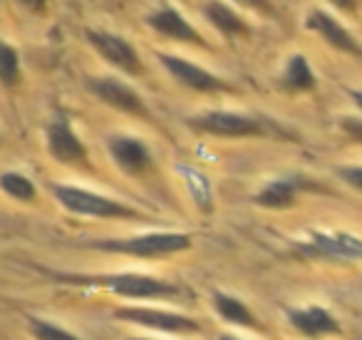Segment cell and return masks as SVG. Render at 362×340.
Wrapping results in <instances>:
<instances>
[{
	"label": "cell",
	"mask_w": 362,
	"mask_h": 340,
	"mask_svg": "<svg viewBox=\"0 0 362 340\" xmlns=\"http://www.w3.org/2000/svg\"><path fill=\"white\" fill-rule=\"evenodd\" d=\"M291 325L305 338H330L342 335V325L335 315L322 305H305V308H288L286 310Z\"/></svg>",
	"instance_id": "obj_12"
},
{
	"label": "cell",
	"mask_w": 362,
	"mask_h": 340,
	"mask_svg": "<svg viewBox=\"0 0 362 340\" xmlns=\"http://www.w3.org/2000/svg\"><path fill=\"white\" fill-rule=\"evenodd\" d=\"M337 174H340L345 181H350V186L355 191L362 189V169H360V166H342V169L337 171Z\"/></svg>",
	"instance_id": "obj_23"
},
{
	"label": "cell",
	"mask_w": 362,
	"mask_h": 340,
	"mask_svg": "<svg viewBox=\"0 0 362 340\" xmlns=\"http://www.w3.org/2000/svg\"><path fill=\"white\" fill-rule=\"evenodd\" d=\"M305 28L315 33V35H320L322 40L335 47V50L347 52V55H352V57H360V42H357L355 35H352L340 21H335L330 13L310 11V16H308V21H305Z\"/></svg>",
	"instance_id": "obj_14"
},
{
	"label": "cell",
	"mask_w": 362,
	"mask_h": 340,
	"mask_svg": "<svg viewBox=\"0 0 362 340\" xmlns=\"http://www.w3.org/2000/svg\"><path fill=\"white\" fill-rule=\"evenodd\" d=\"M90 90L97 100L110 105L112 110L124 112V115L132 117H149V107L144 105L139 92L127 85V82L115 80V77H95V80H90Z\"/></svg>",
	"instance_id": "obj_10"
},
{
	"label": "cell",
	"mask_w": 362,
	"mask_h": 340,
	"mask_svg": "<svg viewBox=\"0 0 362 340\" xmlns=\"http://www.w3.org/2000/svg\"><path fill=\"white\" fill-rule=\"evenodd\" d=\"M85 38L97 50V55H102L110 65H115L117 70H122L124 75L139 77L141 72H144L134 45L127 42L124 38L115 35V33H107V30H87Z\"/></svg>",
	"instance_id": "obj_8"
},
{
	"label": "cell",
	"mask_w": 362,
	"mask_h": 340,
	"mask_svg": "<svg viewBox=\"0 0 362 340\" xmlns=\"http://www.w3.org/2000/svg\"><path fill=\"white\" fill-rule=\"evenodd\" d=\"M187 125L197 135L218 137V140H248V137H266L268 127L251 115L228 110H209L189 117Z\"/></svg>",
	"instance_id": "obj_4"
},
{
	"label": "cell",
	"mask_w": 362,
	"mask_h": 340,
	"mask_svg": "<svg viewBox=\"0 0 362 340\" xmlns=\"http://www.w3.org/2000/svg\"><path fill=\"white\" fill-rule=\"evenodd\" d=\"M132 340H151V338H132Z\"/></svg>",
	"instance_id": "obj_29"
},
{
	"label": "cell",
	"mask_w": 362,
	"mask_h": 340,
	"mask_svg": "<svg viewBox=\"0 0 362 340\" xmlns=\"http://www.w3.org/2000/svg\"><path fill=\"white\" fill-rule=\"evenodd\" d=\"M110 157L117 164V169L129 176H141L154 166L151 149L141 140H136V137L115 135L110 140Z\"/></svg>",
	"instance_id": "obj_11"
},
{
	"label": "cell",
	"mask_w": 362,
	"mask_h": 340,
	"mask_svg": "<svg viewBox=\"0 0 362 340\" xmlns=\"http://www.w3.org/2000/svg\"><path fill=\"white\" fill-rule=\"evenodd\" d=\"M218 340H241V338H236V335H221Z\"/></svg>",
	"instance_id": "obj_28"
},
{
	"label": "cell",
	"mask_w": 362,
	"mask_h": 340,
	"mask_svg": "<svg viewBox=\"0 0 362 340\" xmlns=\"http://www.w3.org/2000/svg\"><path fill=\"white\" fill-rule=\"evenodd\" d=\"M283 90L288 92H313L317 87V77L313 72L310 62H308L305 55H293L288 60L286 70H283L281 77Z\"/></svg>",
	"instance_id": "obj_18"
},
{
	"label": "cell",
	"mask_w": 362,
	"mask_h": 340,
	"mask_svg": "<svg viewBox=\"0 0 362 340\" xmlns=\"http://www.w3.org/2000/svg\"><path fill=\"white\" fill-rule=\"evenodd\" d=\"M21 82V55L11 42L0 40V85L16 87Z\"/></svg>",
	"instance_id": "obj_20"
},
{
	"label": "cell",
	"mask_w": 362,
	"mask_h": 340,
	"mask_svg": "<svg viewBox=\"0 0 362 340\" xmlns=\"http://www.w3.org/2000/svg\"><path fill=\"white\" fill-rule=\"evenodd\" d=\"M21 3L28 8V11H33V13H42V11H45V0H21Z\"/></svg>",
	"instance_id": "obj_27"
},
{
	"label": "cell",
	"mask_w": 362,
	"mask_h": 340,
	"mask_svg": "<svg viewBox=\"0 0 362 340\" xmlns=\"http://www.w3.org/2000/svg\"><path fill=\"white\" fill-rule=\"evenodd\" d=\"M115 318L124 323H134L141 328L156 330L164 335H199L202 325L194 318L174 310H159V308H144V305H122L115 308Z\"/></svg>",
	"instance_id": "obj_5"
},
{
	"label": "cell",
	"mask_w": 362,
	"mask_h": 340,
	"mask_svg": "<svg viewBox=\"0 0 362 340\" xmlns=\"http://www.w3.org/2000/svg\"><path fill=\"white\" fill-rule=\"evenodd\" d=\"M211 305L214 310H216V315L221 320H226V323L231 325H238V328H248V330H261V320L253 315V310L248 308L243 300H238L236 295H228V293H221V290H216V293L211 295Z\"/></svg>",
	"instance_id": "obj_15"
},
{
	"label": "cell",
	"mask_w": 362,
	"mask_h": 340,
	"mask_svg": "<svg viewBox=\"0 0 362 340\" xmlns=\"http://www.w3.org/2000/svg\"><path fill=\"white\" fill-rule=\"evenodd\" d=\"M52 196L65 211L87 219H141V211L129 204H122L110 196H102L97 191L82 189L72 184H52Z\"/></svg>",
	"instance_id": "obj_3"
},
{
	"label": "cell",
	"mask_w": 362,
	"mask_h": 340,
	"mask_svg": "<svg viewBox=\"0 0 362 340\" xmlns=\"http://www.w3.org/2000/svg\"><path fill=\"white\" fill-rule=\"evenodd\" d=\"M28 328H30V335L35 340H82L67 328H62V325L35 318V315H28Z\"/></svg>",
	"instance_id": "obj_21"
},
{
	"label": "cell",
	"mask_w": 362,
	"mask_h": 340,
	"mask_svg": "<svg viewBox=\"0 0 362 340\" xmlns=\"http://www.w3.org/2000/svg\"><path fill=\"white\" fill-rule=\"evenodd\" d=\"M156 60L169 70V75L174 77L179 85H184L187 90L204 92V95H211V92H233V87L226 80L216 77L211 70L197 65L192 60H184V57L164 55V52H156Z\"/></svg>",
	"instance_id": "obj_6"
},
{
	"label": "cell",
	"mask_w": 362,
	"mask_h": 340,
	"mask_svg": "<svg viewBox=\"0 0 362 340\" xmlns=\"http://www.w3.org/2000/svg\"><path fill=\"white\" fill-rule=\"evenodd\" d=\"M192 236L181 231H151V234L129 236V239H107L92 241V249L105 251V254L132 256V259H166L181 251L192 249Z\"/></svg>",
	"instance_id": "obj_2"
},
{
	"label": "cell",
	"mask_w": 362,
	"mask_h": 340,
	"mask_svg": "<svg viewBox=\"0 0 362 340\" xmlns=\"http://www.w3.org/2000/svg\"><path fill=\"white\" fill-rule=\"evenodd\" d=\"M204 16H206V21L226 38H246L248 33H251L246 21H243L231 6H226L223 0H209L206 6H204Z\"/></svg>",
	"instance_id": "obj_16"
},
{
	"label": "cell",
	"mask_w": 362,
	"mask_h": 340,
	"mask_svg": "<svg viewBox=\"0 0 362 340\" xmlns=\"http://www.w3.org/2000/svg\"><path fill=\"white\" fill-rule=\"evenodd\" d=\"M330 3L335 8H340L342 13H355L357 11V3H355V0H330Z\"/></svg>",
	"instance_id": "obj_26"
},
{
	"label": "cell",
	"mask_w": 362,
	"mask_h": 340,
	"mask_svg": "<svg viewBox=\"0 0 362 340\" xmlns=\"http://www.w3.org/2000/svg\"><path fill=\"white\" fill-rule=\"evenodd\" d=\"M298 201V181L293 179H276L268 181L263 189L256 191L253 196V204L263 206V209H273V211H283L296 206Z\"/></svg>",
	"instance_id": "obj_17"
},
{
	"label": "cell",
	"mask_w": 362,
	"mask_h": 340,
	"mask_svg": "<svg viewBox=\"0 0 362 340\" xmlns=\"http://www.w3.org/2000/svg\"><path fill=\"white\" fill-rule=\"evenodd\" d=\"M47 152L60 164H87V147L75 135V130H72L70 120L65 115H55L50 125H47Z\"/></svg>",
	"instance_id": "obj_9"
},
{
	"label": "cell",
	"mask_w": 362,
	"mask_h": 340,
	"mask_svg": "<svg viewBox=\"0 0 362 340\" xmlns=\"http://www.w3.org/2000/svg\"><path fill=\"white\" fill-rule=\"evenodd\" d=\"M146 23H149L151 30H156L159 35L169 38V40H179V42H192V45H204L206 47V40L199 35V30L181 16L174 6H164L159 11L149 13L146 16Z\"/></svg>",
	"instance_id": "obj_13"
},
{
	"label": "cell",
	"mask_w": 362,
	"mask_h": 340,
	"mask_svg": "<svg viewBox=\"0 0 362 340\" xmlns=\"http://www.w3.org/2000/svg\"><path fill=\"white\" fill-rule=\"evenodd\" d=\"M298 249L303 251V256H315V259L357 261L362 256V241L355 234H347V231H332V234L310 231L308 241Z\"/></svg>",
	"instance_id": "obj_7"
},
{
	"label": "cell",
	"mask_w": 362,
	"mask_h": 340,
	"mask_svg": "<svg viewBox=\"0 0 362 340\" xmlns=\"http://www.w3.org/2000/svg\"><path fill=\"white\" fill-rule=\"evenodd\" d=\"M342 130L350 132V137L355 142L362 140V122L357 120V117H350V120H342Z\"/></svg>",
	"instance_id": "obj_24"
},
{
	"label": "cell",
	"mask_w": 362,
	"mask_h": 340,
	"mask_svg": "<svg viewBox=\"0 0 362 340\" xmlns=\"http://www.w3.org/2000/svg\"><path fill=\"white\" fill-rule=\"evenodd\" d=\"M0 189L6 191L11 199L23 201V204H30V201L37 199V186L21 171H3L0 174Z\"/></svg>",
	"instance_id": "obj_19"
},
{
	"label": "cell",
	"mask_w": 362,
	"mask_h": 340,
	"mask_svg": "<svg viewBox=\"0 0 362 340\" xmlns=\"http://www.w3.org/2000/svg\"><path fill=\"white\" fill-rule=\"evenodd\" d=\"M184 171H187V179H189V191H192V196L197 199L199 209L209 214V211L214 209V201H211V189H209L206 176L199 174V171L192 169V166H184Z\"/></svg>",
	"instance_id": "obj_22"
},
{
	"label": "cell",
	"mask_w": 362,
	"mask_h": 340,
	"mask_svg": "<svg viewBox=\"0 0 362 340\" xmlns=\"http://www.w3.org/2000/svg\"><path fill=\"white\" fill-rule=\"evenodd\" d=\"M57 280L75 285H95V288L110 290L119 298L129 300H171L181 298L187 290L169 280H159L154 276L144 273H95V276H80V273H55Z\"/></svg>",
	"instance_id": "obj_1"
},
{
	"label": "cell",
	"mask_w": 362,
	"mask_h": 340,
	"mask_svg": "<svg viewBox=\"0 0 362 340\" xmlns=\"http://www.w3.org/2000/svg\"><path fill=\"white\" fill-rule=\"evenodd\" d=\"M233 3H238L243 8H253V11H271L268 0H233Z\"/></svg>",
	"instance_id": "obj_25"
}]
</instances>
